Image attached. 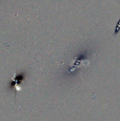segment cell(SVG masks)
Masks as SVG:
<instances>
[{
	"label": "cell",
	"mask_w": 120,
	"mask_h": 121,
	"mask_svg": "<svg viewBox=\"0 0 120 121\" xmlns=\"http://www.w3.org/2000/svg\"><path fill=\"white\" fill-rule=\"evenodd\" d=\"M120 19L119 20L118 23H117V25H116V27H115V33H114V34H115V35L118 34V33L120 32Z\"/></svg>",
	"instance_id": "1"
}]
</instances>
